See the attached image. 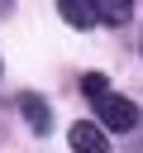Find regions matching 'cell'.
Listing matches in <instances>:
<instances>
[{
	"instance_id": "1",
	"label": "cell",
	"mask_w": 143,
	"mask_h": 153,
	"mask_svg": "<svg viewBox=\"0 0 143 153\" xmlns=\"http://www.w3.org/2000/svg\"><path fill=\"white\" fill-rule=\"evenodd\" d=\"M95 124L100 129H114V134H129L133 124H138V105L129 100V96H105V100H95Z\"/></svg>"
},
{
	"instance_id": "2",
	"label": "cell",
	"mask_w": 143,
	"mask_h": 153,
	"mask_svg": "<svg viewBox=\"0 0 143 153\" xmlns=\"http://www.w3.org/2000/svg\"><path fill=\"white\" fill-rule=\"evenodd\" d=\"M14 105H19V115H24V124H29V129H33L38 139H43V134L52 129V110H48V100H43L38 91H24V96H19Z\"/></svg>"
},
{
	"instance_id": "3",
	"label": "cell",
	"mask_w": 143,
	"mask_h": 153,
	"mask_svg": "<svg viewBox=\"0 0 143 153\" xmlns=\"http://www.w3.org/2000/svg\"><path fill=\"white\" fill-rule=\"evenodd\" d=\"M67 143H72V153H110L105 129H100V124H91V120H76V124L67 129Z\"/></svg>"
},
{
	"instance_id": "4",
	"label": "cell",
	"mask_w": 143,
	"mask_h": 153,
	"mask_svg": "<svg viewBox=\"0 0 143 153\" xmlns=\"http://www.w3.org/2000/svg\"><path fill=\"white\" fill-rule=\"evenodd\" d=\"M57 14H62L72 29H91V24H100V10H95L91 0H62V5H57Z\"/></svg>"
},
{
	"instance_id": "5",
	"label": "cell",
	"mask_w": 143,
	"mask_h": 153,
	"mask_svg": "<svg viewBox=\"0 0 143 153\" xmlns=\"http://www.w3.org/2000/svg\"><path fill=\"white\" fill-rule=\"evenodd\" d=\"M95 10H100V24H110V29H124V24H129V14H133L124 0H100Z\"/></svg>"
},
{
	"instance_id": "6",
	"label": "cell",
	"mask_w": 143,
	"mask_h": 153,
	"mask_svg": "<svg viewBox=\"0 0 143 153\" xmlns=\"http://www.w3.org/2000/svg\"><path fill=\"white\" fill-rule=\"evenodd\" d=\"M81 91H86L91 100H105V96H110V81H105V72H86V76H81Z\"/></svg>"
}]
</instances>
